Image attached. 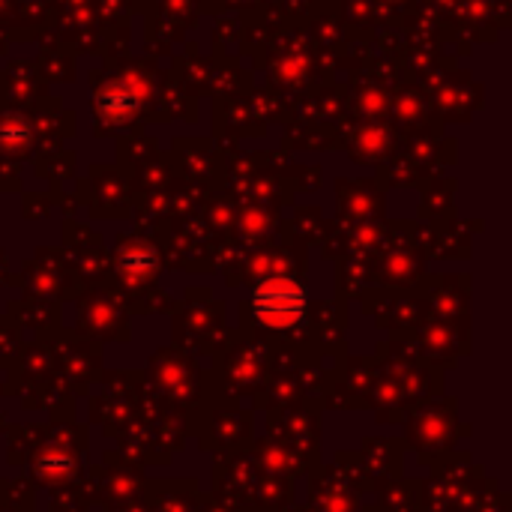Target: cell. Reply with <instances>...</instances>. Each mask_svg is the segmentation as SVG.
Segmentation results:
<instances>
[{
    "instance_id": "6da1fadb",
    "label": "cell",
    "mask_w": 512,
    "mask_h": 512,
    "mask_svg": "<svg viewBox=\"0 0 512 512\" xmlns=\"http://www.w3.org/2000/svg\"><path fill=\"white\" fill-rule=\"evenodd\" d=\"M255 315L261 318V324L267 327H291L303 318L306 309V291L288 279H276L267 282L255 291Z\"/></svg>"
}]
</instances>
